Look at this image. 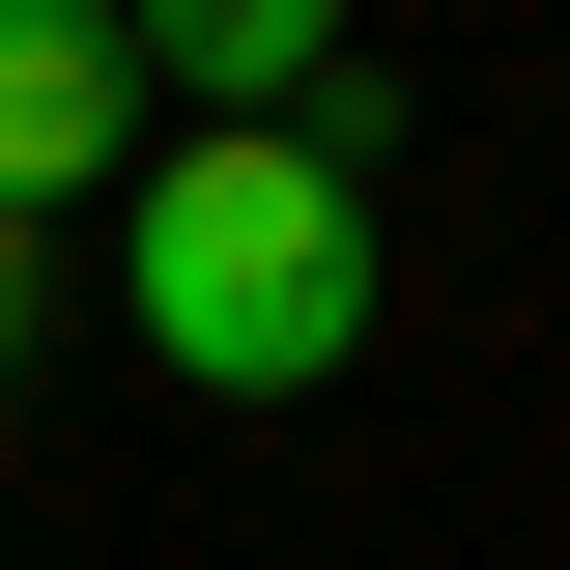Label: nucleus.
I'll return each instance as SVG.
<instances>
[{
	"mask_svg": "<svg viewBox=\"0 0 570 570\" xmlns=\"http://www.w3.org/2000/svg\"><path fill=\"white\" fill-rule=\"evenodd\" d=\"M29 314H58V228H0V371H29Z\"/></svg>",
	"mask_w": 570,
	"mask_h": 570,
	"instance_id": "7ed1b4c3",
	"label": "nucleus"
},
{
	"mask_svg": "<svg viewBox=\"0 0 570 570\" xmlns=\"http://www.w3.org/2000/svg\"><path fill=\"white\" fill-rule=\"evenodd\" d=\"M115 171H142V29L0 0V228H115Z\"/></svg>",
	"mask_w": 570,
	"mask_h": 570,
	"instance_id": "f03ea898",
	"label": "nucleus"
},
{
	"mask_svg": "<svg viewBox=\"0 0 570 570\" xmlns=\"http://www.w3.org/2000/svg\"><path fill=\"white\" fill-rule=\"evenodd\" d=\"M115 314L200 400H314L371 343V171L343 142H171V171H115Z\"/></svg>",
	"mask_w": 570,
	"mask_h": 570,
	"instance_id": "f257e3e1",
	"label": "nucleus"
}]
</instances>
